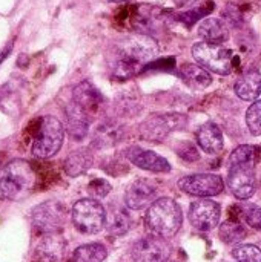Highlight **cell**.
<instances>
[{"label":"cell","instance_id":"cell-1","mask_svg":"<svg viewBox=\"0 0 261 262\" xmlns=\"http://www.w3.org/2000/svg\"><path fill=\"white\" fill-rule=\"evenodd\" d=\"M158 46L149 35H131L118 41L112 54V71L120 78H131L151 63Z\"/></svg>","mask_w":261,"mask_h":262},{"label":"cell","instance_id":"cell-2","mask_svg":"<svg viewBox=\"0 0 261 262\" xmlns=\"http://www.w3.org/2000/svg\"><path fill=\"white\" fill-rule=\"evenodd\" d=\"M261 158V149L254 144L238 146L229 157L228 186L238 200H249L257 187L255 167Z\"/></svg>","mask_w":261,"mask_h":262},{"label":"cell","instance_id":"cell-3","mask_svg":"<svg viewBox=\"0 0 261 262\" xmlns=\"http://www.w3.org/2000/svg\"><path fill=\"white\" fill-rule=\"evenodd\" d=\"M183 223V213L177 201L172 198H158L154 201L145 216L148 232L160 238H172L177 235Z\"/></svg>","mask_w":261,"mask_h":262},{"label":"cell","instance_id":"cell-4","mask_svg":"<svg viewBox=\"0 0 261 262\" xmlns=\"http://www.w3.org/2000/svg\"><path fill=\"white\" fill-rule=\"evenodd\" d=\"M35 183V173L25 160H12L8 163L0 177V193L6 200L25 198Z\"/></svg>","mask_w":261,"mask_h":262},{"label":"cell","instance_id":"cell-5","mask_svg":"<svg viewBox=\"0 0 261 262\" xmlns=\"http://www.w3.org/2000/svg\"><path fill=\"white\" fill-rule=\"evenodd\" d=\"M63 140H65V129L60 120L52 115H46L40 121V127L34 138L31 152L34 157L42 160L51 158L60 150Z\"/></svg>","mask_w":261,"mask_h":262},{"label":"cell","instance_id":"cell-6","mask_svg":"<svg viewBox=\"0 0 261 262\" xmlns=\"http://www.w3.org/2000/svg\"><path fill=\"white\" fill-rule=\"evenodd\" d=\"M74 227L85 235H95L106 226V210L94 198H85L74 204L71 212Z\"/></svg>","mask_w":261,"mask_h":262},{"label":"cell","instance_id":"cell-7","mask_svg":"<svg viewBox=\"0 0 261 262\" xmlns=\"http://www.w3.org/2000/svg\"><path fill=\"white\" fill-rule=\"evenodd\" d=\"M192 55L197 64L209 72L228 75L232 71V54L223 45L198 41L192 46Z\"/></svg>","mask_w":261,"mask_h":262},{"label":"cell","instance_id":"cell-8","mask_svg":"<svg viewBox=\"0 0 261 262\" xmlns=\"http://www.w3.org/2000/svg\"><path fill=\"white\" fill-rule=\"evenodd\" d=\"M66 220V207L63 203L57 200H49L37 207H34L31 213V221L32 226L42 232L43 235L46 233H57Z\"/></svg>","mask_w":261,"mask_h":262},{"label":"cell","instance_id":"cell-9","mask_svg":"<svg viewBox=\"0 0 261 262\" xmlns=\"http://www.w3.org/2000/svg\"><path fill=\"white\" fill-rule=\"evenodd\" d=\"M172 255L171 244L160 236H145L134 243L131 256L134 262H166Z\"/></svg>","mask_w":261,"mask_h":262},{"label":"cell","instance_id":"cell-10","mask_svg":"<svg viewBox=\"0 0 261 262\" xmlns=\"http://www.w3.org/2000/svg\"><path fill=\"white\" fill-rule=\"evenodd\" d=\"M178 187L182 192L192 195V196H215L223 192L225 183L222 177L214 173H198V175H189L178 181Z\"/></svg>","mask_w":261,"mask_h":262},{"label":"cell","instance_id":"cell-11","mask_svg":"<svg viewBox=\"0 0 261 262\" xmlns=\"http://www.w3.org/2000/svg\"><path fill=\"white\" fill-rule=\"evenodd\" d=\"M220 204L209 198H200L189 207V221L200 232H209L215 229L220 223Z\"/></svg>","mask_w":261,"mask_h":262},{"label":"cell","instance_id":"cell-12","mask_svg":"<svg viewBox=\"0 0 261 262\" xmlns=\"http://www.w3.org/2000/svg\"><path fill=\"white\" fill-rule=\"evenodd\" d=\"M157 196V184L148 178H137L125 192V203L132 210H142L151 206Z\"/></svg>","mask_w":261,"mask_h":262},{"label":"cell","instance_id":"cell-13","mask_svg":"<svg viewBox=\"0 0 261 262\" xmlns=\"http://www.w3.org/2000/svg\"><path fill=\"white\" fill-rule=\"evenodd\" d=\"M128 158L132 164H135L143 170L157 172V173L171 172V164L168 163V160L152 150H145L142 147H131L128 150Z\"/></svg>","mask_w":261,"mask_h":262},{"label":"cell","instance_id":"cell-14","mask_svg":"<svg viewBox=\"0 0 261 262\" xmlns=\"http://www.w3.org/2000/svg\"><path fill=\"white\" fill-rule=\"evenodd\" d=\"M72 97H74L72 101L89 117L97 114V111L100 109V104L103 101L98 89L94 84H91L89 81H83L78 86H75Z\"/></svg>","mask_w":261,"mask_h":262},{"label":"cell","instance_id":"cell-15","mask_svg":"<svg viewBox=\"0 0 261 262\" xmlns=\"http://www.w3.org/2000/svg\"><path fill=\"white\" fill-rule=\"evenodd\" d=\"M65 255V239L57 233H46L35 249V256L40 262H60Z\"/></svg>","mask_w":261,"mask_h":262},{"label":"cell","instance_id":"cell-16","mask_svg":"<svg viewBox=\"0 0 261 262\" xmlns=\"http://www.w3.org/2000/svg\"><path fill=\"white\" fill-rule=\"evenodd\" d=\"M171 117L168 115H151L140 126V135L148 141H162L172 130Z\"/></svg>","mask_w":261,"mask_h":262},{"label":"cell","instance_id":"cell-17","mask_svg":"<svg viewBox=\"0 0 261 262\" xmlns=\"http://www.w3.org/2000/svg\"><path fill=\"white\" fill-rule=\"evenodd\" d=\"M197 143L206 154H220L225 147V138L215 123H205L197 130Z\"/></svg>","mask_w":261,"mask_h":262},{"label":"cell","instance_id":"cell-18","mask_svg":"<svg viewBox=\"0 0 261 262\" xmlns=\"http://www.w3.org/2000/svg\"><path fill=\"white\" fill-rule=\"evenodd\" d=\"M197 31H198V37H202L203 41H208V43L223 45V41L229 38V29L226 23L214 17H208L202 20Z\"/></svg>","mask_w":261,"mask_h":262},{"label":"cell","instance_id":"cell-19","mask_svg":"<svg viewBox=\"0 0 261 262\" xmlns=\"http://www.w3.org/2000/svg\"><path fill=\"white\" fill-rule=\"evenodd\" d=\"M235 94L245 101H257L261 95V74L258 71L245 72L235 83Z\"/></svg>","mask_w":261,"mask_h":262},{"label":"cell","instance_id":"cell-20","mask_svg":"<svg viewBox=\"0 0 261 262\" xmlns=\"http://www.w3.org/2000/svg\"><path fill=\"white\" fill-rule=\"evenodd\" d=\"M66 118H68V130L72 140L80 141L86 137L88 129H89V115H86L74 101L66 111Z\"/></svg>","mask_w":261,"mask_h":262},{"label":"cell","instance_id":"cell-21","mask_svg":"<svg viewBox=\"0 0 261 262\" xmlns=\"http://www.w3.org/2000/svg\"><path fill=\"white\" fill-rule=\"evenodd\" d=\"M178 72H180L182 80L188 86H191L192 89H205V88H208L212 83L209 71H206L200 64L185 63V64H182Z\"/></svg>","mask_w":261,"mask_h":262},{"label":"cell","instance_id":"cell-22","mask_svg":"<svg viewBox=\"0 0 261 262\" xmlns=\"http://www.w3.org/2000/svg\"><path fill=\"white\" fill-rule=\"evenodd\" d=\"M92 154L88 149H80L75 150L72 154H69L65 160V172L69 177H80L85 172H88V169L92 167Z\"/></svg>","mask_w":261,"mask_h":262},{"label":"cell","instance_id":"cell-23","mask_svg":"<svg viewBox=\"0 0 261 262\" xmlns=\"http://www.w3.org/2000/svg\"><path fill=\"white\" fill-rule=\"evenodd\" d=\"M108 256L105 246L98 243H91L80 246L74 250L71 262H103Z\"/></svg>","mask_w":261,"mask_h":262},{"label":"cell","instance_id":"cell-24","mask_svg":"<svg viewBox=\"0 0 261 262\" xmlns=\"http://www.w3.org/2000/svg\"><path fill=\"white\" fill-rule=\"evenodd\" d=\"M248 235L246 227L235 220H228L220 226V239L226 244H237Z\"/></svg>","mask_w":261,"mask_h":262},{"label":"cell","instance_id":"cell-25","mask_svg":"<svg viewBox=\"0 0 261 262\" xmlns=\"http://www.w3.org/2000/svg\"><path fill=\"white\" fill-rule=\"evenodd\" d=\"M129 227H131V218L125 210L118 209L114 210L109 216L106 215V229L111 235L122 236L129 230Z\"/></svg>","mask_w":261,"mask_h":262},{"label":"cell","instance_id":"cell-26","mask_svg":"<svg viewBox=\"0 0 261 262\" xmlns=\"http://www.w3.org/2000/svg\"><path fill=\"white\" fill-rule=\"evenodd\" d=\"M238 209V215L240 218L252 229L255 230H260L261 229V207L255 206V204H251V203H246V204H242L237 207Z\"/></svg>","mask_w":261,"mask_h":262},{"label":"cell","instance_id":"cell-27","mask_svg":"<svg viewBox=\"0 0 261 262\" xmlns=\"http://www.w3.org/2000/svg\"><path fill=\"white\" fill-rule=\"evenodd\" d=\"M232 256L238 262H261V250L252 244H243L232 250Z\"/></svg>","mask_w":261,"mask_h":262},{"label":"cell","instance_id":"cell-28","mask_svg":"<svg viewBox=\"0 0 261 262\" xmlns=\"http://www.w3.org/2000/svg\"><path fill=\"white\" fill-rule=\"evenodd\" d=\"M246 124L252 135H261V100H257L251 104L246 112Z\"/></svg>","mask_w":261,"mask_h":262},{"label":"cell","instance_id":"cell-29","mask_svg":"<svg viewBox=\"0 0 261 262\" xmlns=\"http://www.w3.org/2000/svg\"><path fill=\"white\" fill-rule=\"evenodd\" d=\"M88 192L95 198H105L111 192V184L105 180H94L88 186Z\"/></svg>","mask_w":261,"mask_h":262},{"label":"cell","instance_id":"cell-30","mask_svg":"<svg viewBox=\"0 0 261 262\" xmlns=\"http://www.w3.org/2000/svg\"><path fill=\"white\" fill-rule=\"evenodd\" d=\"M11 48H12V45H9L8 48H5L2 52H0V63L6 58V55H9V52H11Z\"/></svg>","mask_w":261,"mask_h":262},{"label":"cell","instance_id":"cell-31","mask_svg":"<svg viewBox=\"0 0 261 262\" xmlns=\"http://www.w3.org/2000/svg\"><path fill=\"white\" fill-rule=\"evenodd\" d=\"M178 5H188V3H192L194 0H177Z\"/></svg>","mask_w":261,"mask_h":262},{"label":"cell","instance_id":"cell-32","mask_svg":"<svg viewBox=\"0 0 261 262\" xmlns=\"http://www.w3.org/2000/svg\"><path fill=\"white\" fill-rule=\"evenodd\" d=\"M109 2H115V3H123V2H129V0H109Z\"/></svg>","mask_w":261,"mask_h":262}]
</instances>
